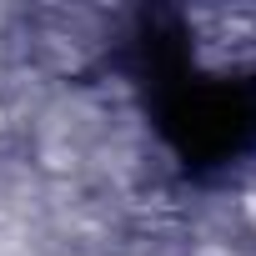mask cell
<instances>
[{
  "mask_svg": "<svg viewBox=\"0 0 256 256\" xmlns=\"http://www.w3.org/2000/svg\"><path fill=\"white\" fill-rule=\"evenodd\" d=\"M196 256H236V251H231L226 241H201V246H196Z\"/></svg>",
  "mask_w": 256,
  "mask_h": 256,
  "instance_id": "6da1fadb",
  "label": "cell"
}]
</instances>
